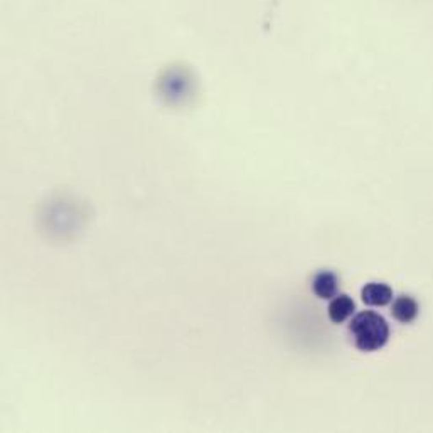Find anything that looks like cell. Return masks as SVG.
<instances>
[{
  "label": "cell",
  "instance_id": "obj_1",
  "mask_svg": "<svg viewBox=\"0 0 433 433\" xmlns=\"http://www.w3.org/2000/svg\"><path fill=\"white\" fill-rule=\"evenodd\" d=\"M349 330L354 336L356 347L364 352L381 349L390 337V327H388L386 321L380 314L371 310L356 315L352 319Z\"/></svg>",
  "mask_w": 433,
  "mask_h": 433
},
{
  "label": "cell",
  "instance_id": "obj_2",
  "mask_svg": "<svg viewBox=\"0 0 433 433\" xmlns=\"http://www.w3.org/2000/svg\"><path fill=\"white\" fill-rule=\"evenodd\" d=\"M361 297H362V302L368 304V306L383 307L391 302L393 290L384 284H368L364 288H362Z\"/></svg>",
  "mask_w": 433,
  "mask_h": 433
},
{
  "label": "cell",
  "instance_id": "obj_3",
  "mask_svg": "<svg viewBox=\"0 0 433 433\" xmlns=\"http://www.w3.org/2000/svg\"><path fill=\"white\" fill-rule=\"evenodd\" d=\"M418 310H420L418 309V304L415 302L412 297L401 295L393 302L391 314L401 324H410V322H413L417 319Z\"/></svg>",
  "mask_w": 433,
  "mask_h": 433
},
{
  "label": "cell",
  "instance_id": "obj_4",
  "mask_svg": "<svg viewBox=\"0 0 433 433\" xmlns=\"http://www.w3.org/2000/svg\"><path fill=\"white\" fill-rule=\"evenodd\" d=\"M354 307V302L349 295H346V293L336 295L329 306V319L334 324H343L349 315H352Z\"/></svg>",
  "mask_w": 433,
  "mask_h": 433
},
{
  "label": "cell",
  "instance_id": "obj_5",
  "mask_svg": "<svg viewBox=\"0 0 433 433\" xmlns=\"http://www.w3.org/2000/svg\"><path fill=\"white\" fill-rule=\"evenodd\" d=\"M337 284L339 282H337L336 275L329 273V271H322V273L315 275L314 282H312V290H314V293L319 299L329 300L336 297Z\"/></svg>",
  "mask_w": 433,
  "mask_h": 433
}]
</instances>
